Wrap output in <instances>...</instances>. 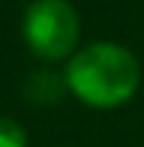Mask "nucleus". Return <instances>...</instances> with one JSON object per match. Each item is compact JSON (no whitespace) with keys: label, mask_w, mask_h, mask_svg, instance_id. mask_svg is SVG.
Listing matches in <instances>:
<instances>
[{"label":"nucleus","mask_w":144,"mask_h":147,"mask_svg":"<svg viewBox=\"0 0 144 147\" xmlns=\"http://www.w3.org/2000/svg\"><path fill=\"white\" fill-rule=\"evenodd\" d=\"M66 87L90 108H117L141 84V66L132 51L114 42H93L69 57Z\"/></svg>","instance_id":"obj_1"},{"label":"nucleus","mask_w":144,"mask_h":147,"mask_svg":"<svg viewBox=\"0 0 144 147\" xmlns=\"http://www.w3.org/2000/svg\"><path fill=\"white\" fill-rule=\"evenodd\" d=\"M60 90H63L60 81H57L51 72H39L27 84V96L33 99V102H54V99L60 96Z\"/></svg>","instance_id":"obj_3"},{"label":"nucleus","mask_w":144,"mask_h":147,"mask_svg":"<svg viewBox=\"0 0 144 147\" xmlns=\"http://www.w3.org/2000/svg\"><path fill=\"white\" fill-rule=\"evenodd\" d=\"M0 147H27V132L21 123L0 117Z\"/></svg>","instance_id":"obj_4"},{"label":"nucleus","mask_w":144,"mask_h":147,"mask_svg":"<svg viewBox=\"0 0 144 147\" xmlns=\"http://www.w3.org/2000/svg\"><path fill=\"white\" fill-rule=\"evenodd\" d=\"M21 33L36 57L63 60L78 42V12L66 0H33L24 12Z\"/></svg>","instance_id":"obj_2"}]
</instances>
